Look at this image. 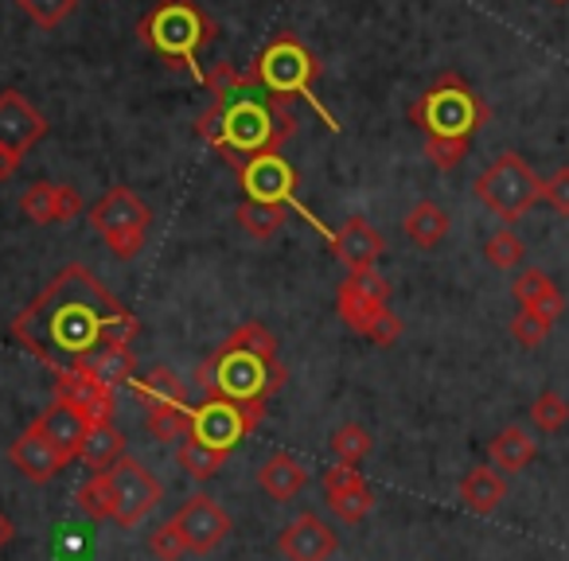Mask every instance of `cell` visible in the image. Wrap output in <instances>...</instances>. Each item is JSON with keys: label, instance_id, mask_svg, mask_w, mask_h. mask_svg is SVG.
<instances>
[{"label": "cell", "instance_id": "obj_1", "mask_svg": "<svg viewBox=\"0 0 569 561\" xmlns=\"http://www.w3.org/2000/svg\"><path fill=\"white\" fill-rule=\"evenodd\" d=\"M137 317L90 273L87 266H67L48 281L40 297L12 320V340L56 374L82 371L98 351L113 343H133Z\"/></svg>", "mask_w": 569, "mask_h": 561}, {"label": "cell", "instance_id": "obj_2", "mask_svg": "<svg viewBox=\"0 0 569 561\" xmlns=\"http://www.w3.org/2000/svg\"><path fill=\"white\" fill-rule=\"evenodd\" d=\"M207 90H211V106L196 118V133L234 168L261 152H281V144L297 133V113L261 94L230 63L207 71Z\"/></svg>", "mask_w": 569, "mask_h": 561}, {"label": "cell", "instance_id": "obj_3", "mask_svg": "<svg viewBox=\"0 0 569 561\" xmlns=\"http://www.w3.org/2000/svg\"><path fill=\"white\" fill-rule=\"evenodd\" d=\"M196 382L207 390V398H227V402L266 410L269 394H277L284 387V367L277 359V335L258 320L238 324L199 363Z\"/></svg>", "mask_w": 569, "mask_h": 561}, {"label": "cell", "instance_id": "obj_4", "mask_svg": "<svg viewBox=\"0 0 569 561\" xmlns=\"http://www.w3.org/2000/svg\"><path fill=\"white\" fill-rule=\"evenodd\" d=\"M137 36H141V43L152 56H160L168 67H188L191 79L199 87H207L199 51L219 36V28H214V20L199 9L196 0H157L141 17V24H137Z\"/></svg>", "mask_w": 569, "mask_h": 561}, {"label": "cell", "instance_id": "obj_5", "mask_svg": "<svg viewBox=\"0 0 569 561\" xmlns=\"http://www.w3.org/2000/svg\"><path fill=\"white\" fill-rule=\"evenodd\" d=\"M246 79H250L261 94H269L273 102H284V106L293 102V98H309V106L328 121V129H340V121H336L332 113L317 102V94H312L320 79V59L312 56L297 36L281 32L277 40H269L266 48L258 51V59L250 63Z\"/></svg>", "mask_w": 569, "mask_h": 561}, {"label": "cell", "instance_id": "obj_6", "mask_svg": "<svg viewBox=\"0 0 569 561\" xmlns=\"http://www.w3.org/2000/svg\"><path fill=\"white\" fill-rule=\"evenodd\" d=\"M410 121L426 141H472L488 121V106L460 74L449 71L410 106Z\"/></svg>", "mask_w": 569, "mask_h": 561}, {"label": "cell", "instance_id": "obj_7", "mask_svg": "<svg viewBox=\"0 0 569 561\" xmlns=\"http://www.w3.org/2000/svg\"><path fill=\"white\" fill-rule=\"evenodd\" d=\"M472 191L496 219H503L511 227V222H519L542 199V180H538L535 168L519 152H503V157H496L476 176Z\"/></svg>", "mask_w": 569, "mask_h": 561}, {"label": "cell", "instance_id": "obj_8", "mask_svg": "<svg viewBox=\"0 0 569 561\" xmlns=\"http://www.w3.org/2000/svg\"><path fill=\"white\" fill-rule=\"evenodd\" d=\"M90 227L102 234L113 258L129 261L144 250V234L152 227V211L133 188H110L94 207H90Z\"/></svg>", "mask_w": 569, "mask_h": 561}, {"label": "cell", "instance_id": "obj_9", "mask_svg": "<svg viewBox=\"0 0 569 561\" xmlns=\"http://www.w3.org/2000/svg\"><path fill=\"white\" fill-rule=\"evenodd\" d=\"M336 312L351 332L375 343L382 320L390 317V281L379 269L348 273V281H340V293H336Z\"/></svg>", "mask_w": 569, "mask_h": 561}, {"label": "cell", "instance_id": "obj_10", "mask_svg": "<svg viewBox=\"0 0 569 561\" xmlns=\"http://www.w3.org/2000/svg\"><path fill=\"white\" fill-rule=\"evenodd\" d=\"M106 480H110V491H113V522H121L126 530L137 527V522L164 499L160 480L133 457H121L118 464L106 472Z\"/></svg>", "mask_w": 569, "mask_h": 561}, {"label": "cell", "instance_id": "obj_11", "mask_svg": "<svg viewBox=\"0 0 569 561\" xmlns=\"http://www.w3.org/2000/svg\"><path fill=\"white\" fill-rule=\"evenodd\" d=\"M258 405H238V402H227V398H207L203 405L191 410V437L211 449H222L230 452L242 437H250L261 421Z\"/></svg>", "mask_w": 569, "mask_h": 561}, {"label": "cell", "instance_id": "obj_12", "mask_svg": "<svg viewBox=\"0 0 569 561\" xmlns=\"http://www.w3.org/2000/svg\"><path fill=\"white\" fill-rule=\"evenodd\" d=\"M238 188L250 203L269 207H297V168L281 152H261L234 168Z\"/></svg>", "mask_w": 569, "mask_h": 561}, {"label": "cell", "instance_id": "obj_13", "mask_svg": "<svg viewBox=\"0 0 569 561\" xmlns=\"http://www.w3.org/2000/svg\"><path fill=\"white\" fill-rule=\"evenodd\" d=\"M48 137V118L20 90H0V152L24 160Z\"/></svg>", "mask_w": 569, "mask_h": 561}, {"label": "cell", "instance_id": "obj_14", "mask_svg": "<svg viewBox=\"0 0 569 561\" xmlns=\"http://www.w3.org/2000/svg\"><path fill=\"white\" fill-rule=\"evenodd\" d=\"M172 519H176V527H180L183 542H188V553L219 550V545L227 542V534H230V514L222 511L211 495H203V491H199V495H191L188 503L172 514Z\"/></svg>", "mask_w": 569, "mask_h": 561}, {"label": "cell", "instance_id": "obj_15", "mask_svg": "<svg viewBox=\"0 0 569 561\" xmlns=\"http://www.w3.org/2000/svg\"><path fill=\"white\" fill-rule=\"evenodd\" d=\"M325 503L340 522H363L375 507V491L359 475V468L336 464L325 472Z\"/></svg>", "mask_w": 569, "mask_h": 561}, {"label": "cell", "instance_id": "obj_16", "mask_svg": "<svg viewBox=\"0 0 569 561\" xmlns=\"http://www.w3.org/2000/svg\"><path fill=\"white\" fill-rule=\"evenodd\" d=\"M277 545L289 561H328L336 553V530L320 514L305 511L281 530Z\"/></svg>", "mask_w": 569, "mask_h": 561}, {"label": "cell", "instance_id": "obj_17", "mask_svg": "<svg viewBox=\"0 0 569 561\" xmlns=\"http://www.w3.org/2000/svg\"><path fill=\"white\" fill-rule=\"evenodd\" d=\"M9 460L28 483H51L67 468V460L59 457L56 444L36 429V421L9 444Z\"/></svg>", "mask_w": 569, "mask_h": 561}, {"label": "cell", "instance_id": "obj_18", "mask_svg": "<svg viewBox=\"0 0 569 561\" xmlns=\"http://www.w3.org/2000/svg\"><path fill=\"white\" fill-rule=\"evenodd\" d=\"M20 211L36 222V227H51V222H71L82 214V196L67 183L36 180L20 196Z\"/></svg>", "mask_w": 569, "mask_h": 561}, {"label": "cell", "instance_id": "obj_19", "mask_svg": "<svg viewBox=\"0 0 569 561\" xmlns=\"http://www.w3.org/2000/svg\"><path fill=\"white\" fill-rule=\"evenodd\" d=\"M332 253L343 261L348 273H367V269L379 266V258L387 253V238H382L371 222L356 214V219H348L332 234Z\"/></svg>", "mask_w": 569, "mask_h": 561}, {"label": "cell", "instance_id": "obj_20", "mask_svg": "<svg viewBox=\"0 0 569 561\" xmlns=\"http://www.w3.org/2000/svg\"><path fill=\"white\" fill-rule=\"evenodd\" d=\"M56 402L74 405L90 425H98V421H113V390L102 387V382L87 371L56 374Z\"/></svg>", "mask_w": 569, "mask_h": 561}, {"label": "cell", "instance_id": "obj_21", "mask_svg": "<svg viewBox=\"0 0 569 561\" xmlns=\"http://www.w3.org/2000/svg\"><path fill=\"white\" fill-rule=\"evenodd\" d=\"M36 429L48 437L51 444L59 449V457L71 464V460L82 457V444H87V433H90V421L82 418L74 405L67 402H51L48 410L36 418Z\"/></svg>", "mask_w": 569, "mask_h": 561}, {"label": "cell", "instance_id": "obj_22", "mask_svg": "<svg viewBox=\"0 0 569 561\" xmlns=\"http://www.w3.org/2000/svg\"><path fill=\"white\" fill-rule=\"evenodd\" d=\"M511 293H515V301H519V309L538 312V317H546L550 324L566 312V297L558 293L550 273H542V269H522L511 281Z\"/></svg>", "mask_w": 569, "mask_h": 561}, {"label": "cell", "instance_id": "obj_23", "mask_svg": "<svg viewBox=\"0 0 569 561\" xmlns=\"http://www.w3.org/2000/svg\"><path fill=\"white\" fill-rule=\"evenodd\" d=\"M258 488L266 491L269 499H277V503H289V499L305 488L301 460H297L293 452H284V449L269 452L266 464L258 468Z\"/></svg>", "mask_w": 569, "mask_h": 561}, {"label": "cell", "instance_id": "obj_24", "mask_svg": "<svg viewBox=\"0 0 569 561\" xmlns=\"http://www.w3.org/2000/svg\"><path fill=\"white\" fill-rule=\"evenodd\" d=\"M507 499V480L499 468H472V472L460 480V503L472 514H491Z\"/></svg>", "mask_w": 569, "mask_h": 561}, {"label": "cell", "instance_id": "obj_25", "mask_svg": "<svg viewBox=\"0 0 569 561\" xmlns=\"http://www.w3.org/2000/svg\"><path fill=\"white\" fill-rule=\"evenodd\" d=\"M488 457L503 475H515V472H522L530 460H535V437H530L522 425H507V429H499V433L491 437Z\"/></svg>", "mask_w": 569, "mask_h": 561}, {"label": "cell", "instance_id": "obj_26", "mask_svg": "<svg viewBox=\"0 0 569 561\" xmlns=\"http://www.w3.org/2000/svg\"><path fill=\"white\" fill-rule=\"evenodd\" d=\"M402 230H406V238H410L413 246H421V250H433V246H441L445 234H449V211H445L441 203H433V199H421V203L410 207Z\"/></svg>", "mask_w": 569, "mask_h": 561}, {"label": "cell", "instance_id": "obj_27", "mask_svg": "<svg viewBox=\"0 0 569 561\" xmlns=\"http://www.w3.org/2000/svg\"><path fill=\"white\" fill-rule=\"evenodd\" d=\"M121 457H126V437H121V429H113V421L90 425L87 444H82V457H79L82 464L94 468V472H110Z\"/></svg>", "mask_w": 569, "mask_h": 561}, {"label": "cell", "instance_id": "obj_28", "mask_svg": "<svg viewBox=\"0 0 569 561\" xmlns=\"http://www.w3.org/2000/svg\"><path fill=\"white\" fill-rule=\"evenodd\" d=\"M82 371L94 374L102 387L121 390V387H129V382L137 379V359H133V351H129V343H113V348L98 351V355L90 359Z\"/></svg>", "mask_w": 569, "mask_h": 561}, {"label": "cell", "instance_id": "obj_29", "mask_svg": "<svg viewBox=\"0 0 569 561\" xmlns=\"http://www.w3.org/2000/svg\"><path fill=\"white\" fill-rule=\"evenodd\" d=\"M144 429H149L160 444L188 441V437H191V405L188 402L149 405V413H144Z\"/></svg>", "mask_w": 569, "mask_h": 561}, {"label": "cell", "instance_id": "obj_30", "mask_svg": "<svg viewBox=\"0 0 569 561\" xmlns=\"http://www.w3.org/2000/svg\"><path fill=\"white\" fill-rule=\"evenodd\" d=\"M227 457H230V452L211 449V444L196 441V437H188V441L176 449V464H180L196 483H207L211 475H219V468L227 464Z\"/></svg>", "mask_w": 569, "mask_h": 561}, {"label": "cell", "instance_id": "obj_31", "mask_svg": "<svg viewBox=\"0 0 569 561\" xmlns=\"http://www.w3.org/2000/svg\"><path fill=\"white\" fill-rule=\"evenodd\" d=\"M133 394L141 398L144 405H160V402H188L183 398V382L176 379L172 367H152L149 374H137L133 382Z\"/></svg>", "mask_w": 569, "mask_h": 561}, {"label": "cell", "instance_id": "obj_32", "mask_svg": "<svg viewBox=\"0 0 569 561\" xmlns=\"http://www.w3.org/2000/svg\"><path fill=\"white\" fill-rule=\"evenodd\" d=\"M284 214H289V207L250 203V199H242V203L234 207V219H238V227H242L250 238H258V242H266V238H273L277 230L284 227Z\"/></svg>", "mask_w": 569, "mask_h": 561}, {"label": "cell", "instance_id": "obj_33", "mask_svg": "<svg viewBox=\"0 0 569 561\" xmlns=\"http://www.w3.org/2000/svg\"><path fill=\"white\" fill-rule=\"evenodd\" d=\"M371 449H375L371 429H363L359 421H348V425H340V429L332 433V452H336V460H340V464H351V468H356L359 460H363Z\"/></svg>", "mask_w": 569, "mask_h": 561}, {"label": "cell", "instance_id": "obj_34", "mask_svg": "<svg viewBox=\"0 0 569 561\" xmlns=\"http://www.w3.org/2000/svg\"><path fill=\"white\" fill-rule=\"evenodd\" d=\"M17 9L24 12V17L32 20L36 28L51 32V28H59L63 20H71V17H74V9H79V0H17Z\"/></svg>", "mask_w": 569, "mask_h": 561}, {"label": "cell", "instance_id": "obj_35", "mask_svg": "<svg viewBox=\"0 0 569 561\" xmlns=\"http://www.w3.org/2000/svg\"><path fill=\"white\" fill-rule=\"evenodd\" d=\"M483 258H488V266H496V269H515V266H522V258H527V242H522L511 227L496 230V234L483 242Z\"/></svg>", "mask_w": 569, "mask_h": 561}, {"label": "cell", "instance_id": "obj_36", "mask_svg": "<svg viewBox=\"0 0 569 561\" xmlns=\"http://www.w3.org/2000/svg\"><path fill=\"white\" fill-rule=\"evenodd\" d=\"M530 421H535V429H542V433H558L569 421V402L558 390H542V394L535 398V405H530Z\"/></svg>", "mask_w": 569, "mask_h": 561}, {"label": "cell", "instance_id": "obj_37", "mask_svg": "<svg viewBox=\"0 0 569 561\" xmlns=\"http://www.w3.org/2000/svg\"><path fill=\"white\" fill-rule=\"evenodd\" d=\"M79 507L90 514V519H113V491H110V480H106V472H94L87 483L79 488Z\"/></svg>", "mask_w": 569, "mask_h": 561}, {"label": "cell", "instance_id": "obj_38", "mask_svg": "<svg viewBox=\"0 0 569 561\" xmlns=\"http://www.w3.org/2000/svg\"><path fill=\"white\" fill-rule=\"evenodd\" d=\"M550 328H553L550 320L538 317V312H530V309H519L511 320V335H515V343H522V348H538V343H546Z\"/></svg>", "mask_w": 569, "mask_h": 561}, {"label": "cell", "instance_id": "obj_39", "mask_svg": "<svg viewBox=\"0 0 569 561\" xmlns=\"http://www.w3.org/2000/svg\"><path fill=\"white\" fill-rule=\"evenodd\" d=\"M149 550L157 553L160 561H180L183 553H188V542H183L180 527H176V519L160 522L157 530L149 534Z\"/></svg>", "mask_w": 569, "mask_h": 561}, {"label": "cell", "instance_id": "obj_40", "mask_svg": "<svg viewBox=\"0 0 569 561\" xmlns=\"http://www.w3.org/2000/svg\"><path fill=\"white\" fill-rule=\"evenodd\" d=\"M468 144L472 141H426V157L437 172H452L468 157Z\"/></svg>", "mask_w": 569, "mask_h": 561}, {"label": "cell", "instance_id": "obj_41", "mask_svg": "<svg viewBox=\"0 0 569 561\" xmlns=\"http://www.w3.org/2000/svg\"><path fill=\"white\" fill-rule=\"evenodd\" d=\"M542 199L558 214H569V168H558L550 180H542Z\"/></svg>", "mask_w": 569, "mask_h": 561}, {"label": "cell", "instance_id": "obj_42", "mask_svg": "<svg viewBox=\"0 0 569 561\" xmlns=\"http://www.w3.org/2000/svg\"><path fill=\"white\" fill-rule=\"evenodd\" d=\"M17 168H20V160H17V157H9V152H0V183L12 180V176H17Z\"/></svg>", "mask_w": 569, "mask_h": 561}, {"label": "cell", "instance_id": "obj_43", "mask_svg": "<svg viewBox=\"0 0 569 561\" xmlns=\"http://www.w3.org/2000/svg\"><path fill=\"white\" fill-rule=\"evenodd\" d=\"M12 538H17V527H12V519H9V514L0 511V550H4V545H9Z\"/></svg>", "mask_w": 569, "mask_h": 561}, {"label": "cell", "instance_id": "obj_44", "mask_svg": "<svg viewBox=\"0 0 569 561\" xmlns=\"http://www.w3.org/2000/svg\"><path fill=\"white\" fill-rule=\"evenodd\" d=\"M550 4H558V9H561V4H569V0H550Z\"/></svg>", "mask_w": 569, "mask_h": 561}]
</instances>
